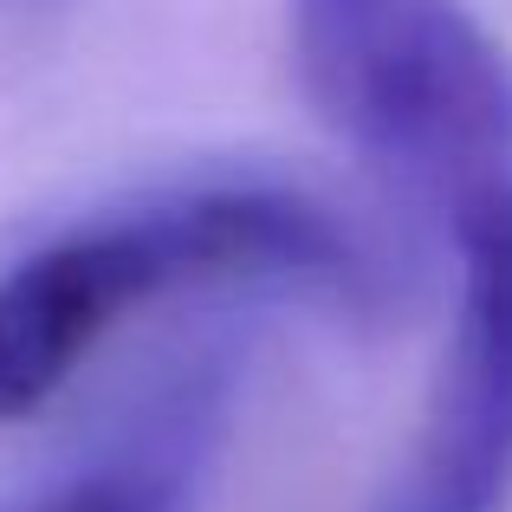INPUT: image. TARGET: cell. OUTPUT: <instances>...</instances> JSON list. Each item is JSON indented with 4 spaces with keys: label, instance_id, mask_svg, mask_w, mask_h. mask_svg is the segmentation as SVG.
<instances>
[{
    "label": "cell",
    "instance_id": "cell-1",
    "mask_svg": "<svg viewBox=\"0 0 512 512\" xmlns=\"http://www.w3.org/2000/svg\"><path fill=\"white\" fill-rule=\"evenodd\" d=\"M188 292H286L376 312L389 266L331 201L286 175H182L91 208L0 266V422L46 409L111 331Z\"/></svg>",
    "mask_w": 512,
    "mask_h": 512
},
{
    "label": "cell",
    "instance_id": "cell-2",
    "mask_svg": "<svg viewBox=\"0 0 512 512\" xmlns=\"http://www.w3.org/2000/svg\"><path fill=\"white\" fill-rule=\"evenodd\" d=\"M305 98L435 221L512 201V59L467 0H279Z\"/></svg>",
    "mask_w": 512,
    "mask_h": 512
},
{
    "label": "cell",
    "instance_id": "cell-3",
    "mask_svg": "<svg viewBox=\"0 0 512 512\" xmlns=\"http://www.w3.org/2000/svg\"><path fill=\"white\" fill-rule=\"evenodd\" d=\"M448 338L409 467L383 512H506L512 500V201L441 227Z\"/></svg>",
    "mask_w": 512,
    "mask_h": 512
},
{
    "label": "cell",
    "instance_id": "cell-4",
    "mask_svg": "<svg viewBox=\"0 0 512 512\" xmlns=\"http://www.w3.org/2000/svg\"><path fill=\"white\" fill-rule=\"evenodd\" d=\"M39 512H182V454H124L98 474H78Z\"/></svg>",
    "mask_w": 512,
    "mask_h": 512
},
{
    "label": "cell",
    "instance_id": "cell-5",
    "mask_svg": "<svg viewBox=\"0 0 512 512\" xmlns=\"http://www.w3.org/2000/svg\"><path fill=\"white\" fill-rule=\"evenodd\" d=\"M7 7H26V0H0V13H7Z\"/></svg>",
    "mask_w": 512,
    "mask_h": 512
}]
</instances>
